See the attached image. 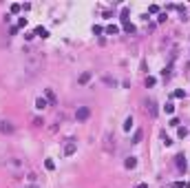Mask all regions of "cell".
Returning <instances> with one entry per match:
<instances>
[{"instance_id":"1","label":"cell","mask_w":190,"mask_h":188,"mask_svg":"<svg viewBox=\"0 0 190 188\" xmlns=\"http://www.w3.org/2000/svg\"><path fill=\"white\" fill-rule=\"evenodd\" d=\"M44 67V55L40 51H24V60H22V78L31 80Z\"/></svg>"},{"instance_id":"2","label":"cell","mask_w":190,"mask_h":188,"mask_svg":"<svg viewBox=\"0 0 190 188\" xmlns=\"http://www.w3.org/2000/svg\"><path fill=\"white\" fill-rule=\"evenodd\" d=\"M75 150H78V142H75L73 137H69V139L64 142V155L71 157V155H75Z\"/></svg>"},{"instance_id":"3","label":"cell","mask_w":190,"mask_h":188,"mask_svg":"<svg viewBox=\"0 0 190 188\" xmlns=\"http://www.w3.org/2000/svg\"><path fill=\"white\" fill-rule=\"evenodd\" d=\"M91 117V109L89 106H78V111H75V120L78 122H86Z\"/></svg>"},{"instance_id":"4","label":"cell","mask_w":190,"mask_h":188,"mask_svg":"<svg viewBox=\"0 0 190 188\" xmlns=\"http://www.w3.org/2000/svg\"><path fill=\"white\" fill-rule=\"evenodd\" d=\"M13 131H16V126H13L9 120H2V122H0V133H2V135H11Z\"/></svg>"},{"instance_id":"5","label":"cell","mask_w":190,"mask_h":188,"mask_svg":"<svg viewBox=\"0 0 190 188\" xmlns=\"http://www.w3.org/2000/svg\"><path fill=\"white\" fill-rule=\"evenodd\" d=\"M175 164H177V168H179V171H181V173H186L188 164H186V155H184V153H179V155L175 157Z\"/></svg>"},{"instance_id":"6","label":"cell","mask_w":190,"mask_h":188,"mask_svg":"<svg viewBox=\"0 0 190 188\" xmlns=\"http://www.w3.org/2000/svg\"><path fill=\"white\" fill-rule=\"evenodd\" d=\"M146 111L150 113V117H157V113H159L157 111V102L155 100H146Z\"/></svg>"},{"instance_id":"7","label":"cell","mask_w":190,"mask_h":188,"mask_svg":"<svg viewBox=\"0 0 190 188\" xmlns=\"http://www.w3.org/2000/svg\"><path fill=\"white\" fill-rule=\"evenodd\" d=\"M135 166H137V157H133V155H130V157H126V159H124V168H126V171H133Z\"/></svg>"},{"instance_id":"8","label":"cell","mask_w":190,"mask_h":188,"mask_svg":"<svg viewBox=\"0 0 190 188\" xmlns=\"http://www.w3.org/2000/svg\"><path fill=\"white\" fill-rule=\"evenodd\" d=\"M46 106H49V102H46V98H38V100H35V109H38V111H44Z\"/></svg>"},{"instance_id":"9","label":"cell","mask_w":190,"mask_h":188,"mask_svg":"<svg viewBox=\"0 0 190 188\" xmlns=\"http://www.w3.org/2000/svg\"><path fill=\"white\" fill-rule=\"evenodd\" d=\"M161 78H164V80H170V78H173V64H168V67L161 71Z\"/></svg>"},{"instance_id":"10","label":"cell","mask_w":190,"mask_h":188,"mask_svg":"<svg viewBox=\"0 0 190 188\" xmlns=\"http://www.w3.org/2000/svg\"><path fill=\"white\" fill-rule=\"evenodd\" d=\"M44 98H46V102L55 104V93H53V89H46V91H44Z\"/></svg>"},{"instance_id":"11","label":"cell","mask_w":190,"mask_h":188,"mask_svg":"<svg viewBox=\"0 0 190 188\" xmlns=\"http://www.w3.org/2000/svg\"><path fill=\"white\" fill-rule=\"evenodd\" d=\"M33 33H35V35H40V38H49V31H46L42 24H40V27H35V31H33Z\"/></svg>"},{"instance_id":"12","label":"cell","mask_w":190,"mask_h":188,"mask_svg":"<svg viewBox=\"0 0 190 188\" xmlns=\"http://www.w3.org/2000/svg\"><path fill=\"white\" fill-rule=\"evenodd\" d=\"M78 82H80V84H89V82H91V71H84V73L80 75Z\"/></svg>"},{"instance_id":"13","label":"cell","mask_w":190,"mask_h":188,"mask_svg":"<svg viewBox=\"0 0 190 188\" xmlns=\"http://www.w3.org/2000/svg\"><path fill=\"white\" fill-rule=\"evenodd\" d=\"M104 31H106L108 35H115V33H119V27H117V24H108Z\"/></svg>"},{"instance_id":"14","label":"cell","mask_w":190,"mask_h":188,"mask_svg":"<svg viewBox=\"0 0 190 188\" xmlns=\"http://www.w3.org/2000/svg\"><path fill=\"white\" fill-rule=\"evenodd\" d=\"M188 133H190V131H188L186 126H179V128H177V135L181 137V139H184V137H188Z\"/></svg>"},{"instance_id":"15","label":"cell","mask_w":190,"mask_h":188,"mask_svg":"<svg viewBox=\"0 0 190 188\" xmlns=\"http://www.w3.org/2000/svg\"><path fill=\"white\" fill-rule=\"evenodd\" d=\"M141 137H144V133H141V131H135V135H133V144H139Z\"/></svg>"},{"instance_id":"16","label":"cell","mask_w":190,"mask_h":188,"mask_svg":"<svg viewBox=\"0 0 190 188\" xmlns=\"http://www.w3.org/2000/svg\"><path fill=\"white\" fill-rule=\"evenodd\" d=\"M164 111L168 113V115H173V113H175V104H173V102H166V106H164Z\"/></svg>"},{"instance_id":"17","label":"cell","mask_w":190,"mask_h":188,"mask_svg":"<svg viewBox=\"0 0 190 188\" xmlns=\"http://www.w3.org/2000/svg\"><path fill=\"white\" fill-rule=\"evenodd\" d=\"M130 128H133V117L128 115V117L124 120V131H130Z\"/></svg>"},{"instance_id":"18","label":"cell","mask_w":190,"mask_h":188,"mask_svg":"<svg viewBox=\"0 0 190 188\" xmlns=\"http://www.w3.org/2000/svg\"><path fill=\"white\" fill-rule=\"evenodd\" d=\"M44 166H46V171H55V162H53V159H46Z\"/></svg>"},{"instance_id":"19","label":"cell","mask_w":190,"mask_h":188,"mask_svg":"<svg viewBox=\"0 0 190 188\" xmlns=\"http://www.w3.org/2000/svg\"><path fill=\"white\" fill-rule=\"evenodd\" d=\"M157 84V78H153V75H148L146 78V87H155Z\"/></svg>"},{"instance_id":"20","label":"cell","mask_w":190,"mask_h":188,"mask_svg":"<svg viewBox=\"0 0 190 188\" xmlns=\"http://www.w3.org/2000/svg\"><path fill=\"white\" fill-rule=\"evenodd\" d=\"M161 142H164V146H170V144H173V139H170L166 133H161Z\"/></svg>"},{"instance_id":"21","label":"cell","mask_w":190,"mask_h":188,"mask_svg":"<svg viewBox=\"0 0 190 188\" xmlns=\"http://www.w3.org/2000/svg\"><path fill=\"white\" fill-rule=\"evenodd\" d=\"M173 98H177V100H179V98H186V91H184V89H177V91L173 93Z\"/></svg>"},{"instance_id":"22","label":"cell","mask_w":190,"mask_h":188,"mask_svg":"<svg viewBox=\"0 0 190 188\" xmlns=\"http://www.w3.org/2000/svg\"><path fill=\"white\" fill-rule=\"evenodd\" d=\"M93 33H95V35H102V33H104V27L95 24V27H93Z\"/></svg>"},{"instance_id":"23","label":"cell","mask_w":190,"mask_h":188,"mask_svg":"<svg viewBox=\"0 0 190 188\" xmlns=\"http://www.w3.org/2000/svg\"><path fill=\"white\" fill-rule=\"evenodd\" d=\"M9 9H11V13H18V11H20V9H22V5H18V2H13L11 7H9Z\"/></svg>"},{"instance_id":"24","label":"cell","mask_w":190,"mask_h":188,"mask_svg":"<svg viewBox=\"0 0 190 188\" xmlns=\"http://www.w3.org/2000/svg\"><path fill=\"white\" fill-rule=\"evenodd\" d=\"M124 29H126L128 33H133V31H135V27H133V24H130V22L126 20V22H124Z\"/></svg>"},{"instance_id":"25","label":"cell","mask_w":190,"mask_h":188,"mask_svg":"<svg viewBox=\"0 0 190 188\" xmlns=\"http://www.w3.org/2000/svg\"><path fill=\"white\" fill-rule=\"evenodd\" d=\"M104 82H106V84H108V87H115V84H117V82H115V80H113V78H108V75H106V78H104Z\"/></svg>"},{"instance_id":"26","label":"cell","mask_w":190,"mask_h":188,"mask_svg":"<svg viewBox=\"0 0 190 188\" xmlns=\"http://www.w3.org/2000/svg\"><path fill=\"white\" fill-rule=\"evenodd\" d=\"M148 11H150V13H157V11H159V7H157V5H150V7H148Z\"/></svg>"},{"instance_id":"27","label":"cell","mask_w":190,"mask_h":188,"mask_svg":"<svg viewBox=\"0 0 190 188\" xmlns=\"http://www.w3.org/2000/svg\"><path fill=\"white\" fill-rule=\"evenodd\" d=\"M20 27H27V18H20V20H18V29H20Z\"/></svg>"},{"instance_id":"28","label":"cell","mask_w":190,"mask_h":188,"mask_svg":"<svg viewBox=\"0 0 190 188\" xmlns=\"http://www.w3.org/2000/svg\"><path fill=\"white\" fill-rule=\"evenodd\" d=\"M170 126H175V128H179V120H177V117H173V120H170Z\"/></svg>"},{"instance_id":"29","label":"cell","mask_w":190,"mask_h":188,"mask_svg":"<svg viewBox=\"0 0 190 188\" xmlns=\"http://www.w3.org/2000/svg\"><path fill=\"white\" fill-rule=\"evenodd\" d=\"M170 188H184V182H175V184L170 186Z\"/></svg>"},{"instance_id":"30","label":"cell","mask_w":190,"mask_h":188,"mask_svg":"<svg viewBox=\"0 0 190 188\" xmlns=\"http://www.w3.org/2000/svg\"><path fill=\"white\" fill-rule=\"evenodd\" d=\"M135 188H148V184H137Z\"/></svg>"},{"instance_id":"31","label":"cell","mask_w":190,"mask_h":188,"mask_svg":"<svg viewBox=\"0 0 190 188\" xmlns=\"http://www.w3.org/2000/svg\"><path fill=\"white\" fill-rule=\"evenodd\" d=\"M27 188H40V186H38V184H29V186H27Z\"/></svg>"},{"instance_id":"32","label":"cell","mask_w":190,"mask_h":188,"mask_svg":"<svg viewBox=\"0 0 190 188\" xmlns=\"http://www.w3.org/2000/svg\"><path fill=\"white\" fill-rule=\"evenodd\" d=\"M184 188H190V182H188V184H184Z\"/></svg>"}]
</instances>
